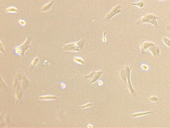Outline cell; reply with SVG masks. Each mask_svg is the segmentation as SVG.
Listing matches in <instances>:
<instances>
[{
	"label": "cell",
	"instance_id": "1",
	"mask_svg": "<svg viewBox=\"0 0 170 128\" xmlns=\"http://www.w3.org/2000/svg\"><path fill=\"white\" fill-rule=\"evenodd\" d=\"M86 40L82 39L80 41L63 45V50L64 51L71 52H79L84 49V47L85 43Z\"/></svg>",
	"mask_w": 170,
	"mask_h": 128
},
{
	"label": "cell",
	"instance_id": "2",
	"mask_svg": "<svg viewBox=\"0 0 170 128\" xmlns=\"http://www.w3.org/2000/svg\"><path fill=\"white\" fill-rule=\"evenodd\" d=\"M159 19V18L156 15L148 13L143 16L138 21L135 23V24L136 25H140L145 24V23H150L155 27L156 29H157L159 26H158L157 20Z\"/></svg>",
	"mask_w": 170,
	"mask_h": 128
},
{
	"label": "cell",
	"instance_id": "3",
	"mask_svg": "<svg viewBox=\"0 0 170 128\" xmlns=\"http://www.w3.org/2000/svg\"><path fill=\"white\" fill-rule=\"evenodd\" d=\"M124 68L127 81V88H128L131 95L132 96L133 98H135V96L136 95V93L135 90V89L132 87V83H131L130 79V74L131 70H132V67L130 66L128 64H127L124 66Z\"/></svg>",
	"mask_w": 170,
	"mask_h": 128
},
{
	"label": "cell",
	"instance_id": "4",
	"mask_svg": "<svg viewBox=\"0 0 170 128\" xmlns=\"http://www.w3.org/2000/svg\"><path fill=\"white\" fill-rule=\"evenodd\" d=\"M122 6L120 5L119 4L117 6L114 7L112 9L109 13H108L106 16L104 18V21L108 22H109L112 18H113L114 16L116 15L119 13H120L122 12L121 8Z\"/></svg>",
	"mask_w": 170,
	"mask_h": 128
},
{
	"label": "cell",
	"instance_id": "5",
	"mask_svg": "<svg viewBox=\"0 0 170 128\" xmlns=\"http://www.w3.org/2000/svg\"><path fill=\"white\" fill-rule=\"evenodd\" d=\"M32 40V37L28 36L27 37L26 40L24 43H23L22 45L19 46L22 50V53L21 55V56H22V57H24L25 56L26 52L28 49H29L31 47V46H32L30 44Z\"/></svg>",
	"mask_w": 170,
	"mask_h": 128
},
{
	"label": "cell",
	"instance_id": "6",
	"mask_svg": "<svg viewBox=\"0 0 170 128\" xmlns=\"http://www.w3.org/2000/svg\"><path fill=\"white\" fill-rule=\"evenodd\" d=\"M156 45L155 43L153 42H150L145 40H141L139 43V46L141 53H144L145 51H147L148 49L151 46Z\"/></svg>",
	"mask_w": 170,
	"mask_h": 128
},
{
	"label": "cell",
	"instance_id": "7",
	"mask_svg": "<svg viewBox=\"0 0 170 128\" xmlns=\"http://www.w3.org/2000/svg\"><path fill=\"white\" fill-rule=\"evenodd\" d=\"M150 53L152 54V56L154 58H157L160 56L161 54V49L159 46L156 45L151 46L148 49Z\"/></svg>",
	"mask_w": 170,
	"mask_h": 128
},
{
	"label": "cell",
	"instance_id": "8",
	"mask_svg": "<svg viewBox=\"0 0 170 128\" xmlns=\"http://www.w3.org/2000/svg\"><path fill=\"white\" fill-rule=\"evenodd\" d=\"M118 75H119V77L120 79L127 87V81L126 74H125V72L124 70V66L120 68L119 69Z\"/></svg>",
	"mask_w": 170,
	"mask_h": 128
},
{
	"label": "cell",
	"instance_id": "9",
	"mask_svg": "<svg viewBox=\"0 0 170 128\" xmlns=\"http://www.w3.org/2000/svg\"><path fill=\"white\" fill-rule=\"evenodd\" d=\"M103 73H104V71L103 70L98 71L97 72H96L94 76L90 80L89 84H93L95 83L96 82H97L98 80H99L100 78H101V76L103 74Z\"/></svg>",
	"mask_w": 170,
	"mask_h": 128
},
{
	"label": "cell",
	"instance_id": "10",
	"mask_svg": "<svg viewBox=\"0 0 170 128\" xmlns=\"http://www.w3.org/2000/svg\"><path fill=\"white\" fill-rule=\"evenodd\" d=\"M37 98L41 101H54L57 99V97L55 96L52 95H45V96H37Z\"/></svg>",
	"mask_w": 170,
	"mask_h": 128
},
{
	"label": "cell",
	"instance_id": "11",
	"mask_svg": "<svg viewBox=\"0 0 170 128\" xmlns=\"http://www.w3.org/2000/svg\"><path fill=\"white\" fill-rule=\"evenodd\" d=\"M55 3V1H51L49 2L48 3L46 4H45L41 8V11L42 12H46L48 11L52 8V7L53 6Z\"/></svg>",
	"mask_w": 170,
	"mask_h": 128
},
{
	"label": "cell",
	"instance_id": "12",
	"mask_svg": "<svg viewBox=\"0 0 170 128\" xmlns=\"http://www.w3.org/2000/svg\"><path fill=\"white\" fill-rule=\"evenodd\" d=\"M153 114V112L152 111H147V112H138V113H135L134 114H132L130 115V117L131 118H134L141 117V116H144L147 115L151 114Z\"/></svg>",
	"mask_w": 170,
	"mask_h": 128
},
{
	"label": "cell",
	"instance_id": "13",
	"mask_svg": "<svg viewBox=\"0 0 170 128\" xmlns=\"http://www.w3.org/2000/svg\"><path fill=\"white\" fill-rule=\"evenodd\" d=\"M130 4L131 5H133V6H136L138 7V8L140 9V10L141 11H143L144 10L146 6V3L145 1H140L137 3H130Z\"/></svg>",
	"mask_w": 170,
	"mask_h": 128
},
{
	"label": "cell",
	"instance_id": "14",
	"mask_svg": "<svg viewBox=\"0 0 170 128\" xmlns=\"http://www.w3.org/2000/svg\"><path fill=\"white\" fill-rule=\"evenodd\" d=\"M41 60L39 58V57H35L34 58V59H33L32 63H31V65H30V69H33V67L37 66V65H38V64H39L40 63H41Z\"/></svg>",
	"mask_w": 170,
	"mask_h": 128
},
{
	"label": "cell",
	"instance_id": "15",
	"mask_svg": "<svg viewBox=\"0 0 170 128\" xmlns=\"http://www.w3.org/2000/svg\"><path fill=\"white\" fill-rule=\"evenodd\" d=\"M18 12V10L14 6L9 7L5 10V13H17Z\"/></svg>",
	"mask_w": 170,
	"mask_h": 128
},
{
	"label": "cell",
	"instance_id": "16",
	"mask_svg": "<svg viewBox=\"0 0 170 128\" xmlns=\"http://www.w3.org/2000/svg\"><path fill=\"white\" fill-rule=\"evenodd\" d=\"M73 60L75 63L80 64V65H84L85 64L84 60L82 59V58L78 57H74L73 58Z\"/></svg>",
	"mask_w": 170,
	"mask_h": 128
},
{
	"label": "cell",
	"instance_id": "17",
	"mask_svg": "<svg viewBox=\"0 0 170 128\" xmlns=\"http://www.w3.org/2000/svg\"><path fill=\"white\" fill-rule=\"evenodd\" d=\"M162 41H163V42L164 43V44L166 46H167L168 48H170V39H169L167 37L163 36L162 39Z\"/></svg>",
	"mask_w": 170,
	"mask_h": 128
},
{
	"label": "cell",
	"instance_id": "18",
	"mask_svg": "<svg viewBox=\"0 0 170 128\" xmlns=\"http://www.w3.org/2000/svg\"><path fill=\"white\" fill-rule=\"evenodd\" d=\"M91 69L92 70V72H91V73H90L88 75H87V76L86 75H84V78L85 80H86L87 78H90V80H91L92 78V77L94 76L96 72L93 69L91 68Z\"/></svg>",
	"mask_w": 170,
	"mask_h": 128
},
{
	"label": "cell",
	"instance_id": "19",
	"mask_svg": "<svg viewBox=\"0 0 170 128\" xmlns=\"http://www.w3.org/2000/svg\"><path fill=\"white\" fill-rule=\"evenodd\" d=\"M28 83L29 82H28V79L26 78L25 76H23L22 79V88H26V87L28 86Z\"/></svg>",
	"mask_w": 170,
	"mask_h": 128
},
{
	"label": "cell",
	"instance_id": "20",
	"mask_svg": "<svg viewBox=\"0 0 170 128\" xmlns=\"http://www.w3.org/2000/svg\"><path fill=\"white\" fill-rule=\"evenodd\" d=\"M141 69L143 71H144V72H147L148 71L149 69H150V67L147 64H142L141 65Z\"/></svg>",
	"mask_w": 170,
	"mask_h": 128
},
{
	"label": "cell",
	"instance_id": "21",
	"mask_svg": "<svg viewBox=\"0 0 170 128\" xmlns=\"http://www.w3.org/2000/svg\"><path fill=\"white\" fill-rule=\"evenodd\" d=\"M14 52L15 54H16V55H21V54L22 53V50L21 48L20 47V46H17L15 48Z\"/></svg>",
	"mask_w": 170,
	"mask_h": 128
},
{
	"label": "cell",
	"instance_id": "22",
	"mask_svg": "<svg viewBox=\"0 0 170 128\" xmlns=\"http://www.w3.org/2000/svg\"><path fill=\"white\" fill-rule=\"evenodd\" d=\"M93 105V104L92 103H87L86 104L83 105L78 106L77 108H80V109H86V108H89V107H91Z\"/></svg>",
	"mask_w": 170,
	"mask_h": 128
},
{
	"label": "cell",
	"instance_id": "23",
	"mask_svg": "<svg viewBox=\"0 0 170 128\" xmlns=\"http://www.w3.org/2000/svg\"><path fill=\"white\" fill-rule=\"evenodd\" d=\"M0 43H1V46H0V51H1V52L2 53H3L5 56H7V54L6 51H5L4 47V46H3V44L2 43V42L1 41H0Z\"/></svg>",
	"mask_w": 170,
	"mask_h": 128
},
{
	"label": "cell",
	"instance_id": "24",
	"mask_svg": "<svg viewBox=\"0 0 170 128\" xmlns=\"http://www.w3.org/2000/svg\"><path fill=\"white\" fill-rule=\"evenodd\" d=\"M149 99L150 101L153 102V103H156V102H158V97H157L155 96H151Z\"/></svg>",
	"mask_w": 170,
	"mask_h": 128
},
{
	"label": "cell",
	"instance_id": "25",
	"mask_svg": "<svg viewBox=\"0 0 170 128\" xmlns=\"http://www.w3.org/2000/svg\"><path fill=\"white\" fill-rule=\"evenodd\" d=\"M1 88L2 89H3V90H6V89H7V85L5 84L4 81H3L2 77H1Z\"/></svg>",
	"mask_w": 170,
	"mask_h": 128
},
{
	"label": "cell",
	"instance_id": "26",
	"mask_svg": "<svg viewBox=\"0 0 170 128\" xmlns=\"http://www.w3.org/2000/svg\"><path fill=\"white\" fill-rule=\"evenodd\" d=\"M106 31H104V32H103V38H102V41H103V44H104V46H103L104 47H105V42L107 41V39H106Z\"/></svg>",
	"mask_w": 170,
	"mask_h": 128
},
{
	"label": "cell",
	"instance_id": "27",
	"mask_svg": "<svg viewBox=\"0 0 170 128\" xmlns=\"http://www.w3.org/2000/svg\"><path fill=\"white\" fill-rule=\"evenodd\" d=\"M22 97V94L20 92H17L15 94V97L18 100H20Z\"/></svg>",
	"mask_w": 170,
	"mask_h": 128
},
{
	"label": "cell",
	"instance_id": "28",
	"mask_svg": "<svg viewBox=\"0 0 170 128\" xmlns=\"http://www.w3.org/2000/svg\"><path fill=\"white\" fill-rule=\"evenodd\" d=\"M18 23L22 26H25L26 25V22L24 20H18Z\"/></svg>",
	"mask_w": 170,
	"mask_h": 128
},
{
	"label": "cell",
	"instance_id": "29",
	"mask_svg": "<svg viewBox=\"0 0 170 128\" xmlns=\"http://www.w3.org/2000/svg\"><path fill=\"white\" fill-rule=\"evenodd\" d=\"M5 121L7 123H10L11 122V118L10 115H6L5 117Z\"/></svg>",
	"mask_w": 170,
	"mask_h": 128
},
{
	"label": "cell",
	"instance_id": "30",
	"mask_svg": "<svg viewBox=\"0 0 170 128\" xmlns=\"http://www.w3.org/2000/svg\"><path fill=\"white\" fill-rule=\"evenodd\" d=\"M60 86L61 88L64 89L65 88V87H66V85H65V84L64 83H61L60 84Z\"/></svg>",
	"mask_w": 170,
	"mask_h": 128
},
{
	"label": "cell",
	"instance_id": "31",
	"mask_svg": "<svg viewBox=\"0 0 170 128\" xmlns=\"http://www.w3.org/2000/svg\"><path fill=\"white\" fill-rule=\"evenodd\" d=\"M103 81H101V80H99L98 82V84L99 86H102V85H103Z\"/></svg>",
	"mask_w": 170,
	"mask_h": 128
},
{
	"label": "cell",
	"instance_id": "32",
	"mask_svg": "<svg viewBox=\"0 0 170 128\" xmlns=\"http://www.w3.org/2000/svg\"><path fill=\"white\" fill-rule=\"evenodd\" d=\"M86 125H87L88 128H93V127H94V126H93L92 125H91V124H89V123H86Z\"/></svg>",
	"mask_w": 170,
	"mask_h": 128
},
{
	"label": "cell",
	"instance_id": "33",
	"mask_svg": "<svg viewBox=\"0 0 170 128\" xmlns=\"http://www.w3.org/2000/svg\"><path fill=\"white\" fill-rule=\"evenodd\" d=\"M156 1H164V0H156Z\"/></svg>",
	"mask_w": 170,
	"mask_h": 128
}]
</instances>
